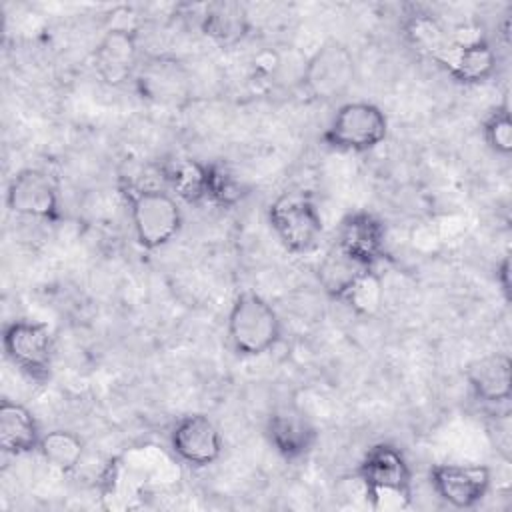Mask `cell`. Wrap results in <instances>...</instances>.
I'll list each match as a JSON object with an SVG mask.
<instances>
[{
	"label": "cell",
	"mask_w": 512,
	"mask_h": 512,
	"mask_svg": "<svg viewBox=\"0 0 512 512\" xmlns=\"http://www.w3.org/2000/svg\"><path fill=\"white\" fill-rule=\"evenodd\" d=\"M356 78V62L350 48L338 40L324 42L306 62L302 88L318 102L344 96Z\"/></svg>",
	"instance_id": "obj_7"
},
{
	"label": "cell",
	"mask_w": 512,
	"mask_h": 512,
	"mask_svg": "<svg viewBox=\"0 0 512 512\" xmlns=\"http://www.w3.org/2000/svg\"><path fill=\"white\" fill-rule=\"evenodd\" d=\"M92 64L96 74L110 86H118L134 78L140 66L136 32L128 28H110L96 44Z\"/></svg>",
	"instance_id": "obj_15"
},
{
	"label": "cell",
	"mask_w": 512,
	"mask_h": 512,
	"mask_svg": "<svg viewBox=\"0 0 512 512\" xmlns=\"http://www.w3.org/2000/svg\"><path fill=\"white\" fill-rule=\"evenodd\" d=\"M38 420L24 404L2 400L0 404V446L6 454L24 456L40 446Z\"/></svg>",
	"instance_id": "obj_19"
},
{
	"label": "cell",
	"mask_w": 512,
	"mask_h": 512,
	"mask_svg": "<svg viewBox=\"0 0 512 512\" xmlns=\"http://www.w3.org/2000/svg\"><path fill=\"white\" fill-rule=\"evenodd\" d=\"M388 134V118L380 106L368 100H352L338 106L322 134L326 146L342 152H370Z\"/></svg>",
	"instance_id": "obj_5"
},
{
	"label": "cell",
	"mask_w": 512,
	"mask_h": 512,
	"mask_svg": "<svg viewBox=\"0 0 512 512\" xmlns=\"http://www.w3.org/2000/svg\"><path fill=\"white\" fill-rule=\"evenodd\" d=\"M172 454L194 468H206L222 456L224 440L218 426L206 414H186L170 430Z\"/></svg>",
	"instance_id": "obj_10"
},
{
	"label": "cell",
	"mask_w": 512,
	"mask_h": 512,
	"mask_svg": "<svg viewBox=\"0 0 512 512\" xmlns=\"http://www.w3.org/2000/svg\"><path fill=\"white\" fill-rule=\"evenodd\" d=\"M198 24L202 34L222 48L240 44L246 40L252 28L248 8L234 0L208 2L202 8Z\"/></svg>",
	"instance_id": "obj_16"
},
{
	"label": "cell",
	"mask_w": 512,
	"mask_h": 512,
	"mask_svg": "<svg viewBox=\"0 0 512 512\" xmlns=\"http://www.w3.org/2000/svg\"><path fill=\"white\" fill-rule=\"evenodd\" d=\"M404 32H406V38L410 42V46L428 56L430 60L446 46V42L450 40V32L444 30V26L430 14H412L408 20H406V26H404Z\"/></svg>",
	"instance_id": "obj_22"
},
{
	"label": "cell",
	"mask_w": 512,
	"mask_h": 512,
	"mask_svg": "<svg viewBox=\"0 0 512 512\" xmlns=\"http://www.w3.org/2000/svg\"><path fill=\"white\" fill-rule=\"evenodd\" d=\"M130 222L136 242L144 250H158L170 244L182 228V210L174 194L156 186L124 184Z\"/></svg>",
	"instance_id": "obj_2"
},
{
	"label": "cell",
	"mask_w": 512,
	"mask_h": 512,
	"mask_svg": "<svg viewBox=\"0 0 512 512\" xmlns=\"http://www.w3.org/2000/svg\"><path fill=\"white\" fill-rule=\"evenodd\" d=\"M434 494L452 508L468 510L478 506L492 486V470L482 464H434L430 468Z\"/></svg>",
	"instance_id": "obj_9"
},
{
	"label": "cell",
	"mask_w": 512,
	"mask_h": 512,
	"mask_svg": "<svg viewBox=\"0 0 512 512\" xmlns=\"http://www.w3.org/2000/svg\"><path fill=\"white\" fill-rule=\"evenodd\" d=\"M482 136L486 146L500 156L512 152V118L506 104L496 106L482 122Z\"/></svg>",
	"instance_id": "obj_25"
},
{
	"label": "cell",
	"mask_w": 512,
	"mask_h": 512,
	"mask_svg": "<svg viewBox=\"0 0 512 512\" xmlns=\"http://www.w3.org/2000/svg\"><path fill=\"white\" fill-rule=\"evenodd\" d=\"M6 206L20 218L54 222L60 218L58 186L44 170L24 168L8 182Z\"/></svg>",
	"instance_id": "obj_8"
},
{
	"label": "cell",
	"mask_w": 512,
	"mask_h": 512,
	"mask_svg": "<svg viewBox=\"0 0 512 512\" xmlns=\"http://www.w3.org/2000/svg\"><path fill=\"white\" fill-rule=\"evenodd\" d=\"M2 348L6 358L30 382L44 384L52 376L54 336L48 324L38 320H12L4 326Z\"/></svg>",
	"instance_id": "obj_6"
},
{
	"label": "cell",
	"mask_w": 512,
	"mask_h": 512,
	"mask_svg": "<svg viewBox=\"0 0 512 512\" xmlns=\"http://www.w3.org/2000/svg\"><path fill=\"white\" fill-rule=\"evenodd\" d=\"M370 268H362L352 258H348L336 244H332L316 268V278L322 290L334 298L342 300L348 288L356 282V278Z\"/></svg>",
	"instance_id": "obj_20"
},
{
	"label": "cell",
	"mask_w": 512,
	"mask_h": 512,
	"mask_svg": "<svg viewBox=\"0 0 512 512\" xmlns=\"http://www.w3.org/2000/svg\"><path fill=\"white\" fill-rule=\"evenodd\" d=\"M264 434L270 446L286 460H298L310 454L318 442V428L294 406H280L266 418Z\"/></svg>",
	"instance_id": "obj_14"
},
{
	"label": "cell",
	"mask_w": 512,
	"mask_h": 512,
	"mask_svg": "<svg viewBox=\"0 0 512 512\" xmlns=\"http://www.w3.org/2000/svg\"><path fill=\"white\" fill-rule=\"evenodd\" d=\"M268 224L280 244L292 254H306L318 246L322 214L306 190H286L268 206Z\"/></svg>",
	"instance_id": "obj_4"
},
{
	"label": "cell",
	"mask_w": 512,
	"mask_h": 512,
	"mask_svg": "<svg viewBox=\"0 0 512 512\" xmlns=\"http://www.w3.org/2000/svg\"><path fill=\"white\" fill-rule=\"evenodd\" d=\"M246 194V188L226 164L208 162V202L220 208L236 206Z\"/></svg>",
	"instance_id": "obj_23"
},
{
	"label": "cell",
	"mask_w": 512,
	"mask_h": 512,
	"mask_svg": "<svg viewBox=\"0 0 512 512\" xmlns=\"http://www.w3.org/2000/svg\"><path fill=\"white\" fill-rule=\"evenodd\" d=\"M356 478L374 510H402L412 502V468L396 444L370 446L356 468Z\"/></svg>",
	"instance_id": "obj_1"
},
{
	"label": "cell",
	"mask_w": 512,
	"mask_h": 512,
	"mask_svg": "<svg viewBox=\"0 0 512 512\" xmlns=\"http://www.w3.org/2000/svg\"><path fill=\"white\" fill-rule=\"evenodd\" d=\"M432 60L460 84H482L496 70V52L484 36L474 40H456L450 36Z\"/></svg>",
	"instance_id": "obj_12"
},
{
	"label": "cell",
	"mask_w": 512,
	"mask_h": 512,
	"mask_svg": "<svg viewBox=\"0 0 512 512\" xmlns=\"http://www.w3.org/2000/svg\"><path fill=\"white\" fill-rule=\"evenodd\" d=\"M510 416L500 414L496 416L494 430H496V450L504 456V460H510V446H512V436H510Z\"/></svg>",
	"instance_id": "obj_26"
},
{
	"label": "cell",
	"mask_w": 512,
	"mask_h": 512,
	"mask_svg": "<svg viewBox=\"0 0 512 512\" xmlns=\"http://www.w3.org/2000/svg\"><path fill=\"white\" fill-rule=\"evenodd\" d=\"M136 90L156 104H178L188 96L190 76L174 56H150L140 62L134 74Z\"/></svg>",
	"instance_id": "obj_13"
},
{
	"label": "cell",
	"mask_w": 512,
	"mask_h": 512,
	"mask_svg": "<svg viewBox=\"0 0 512 512\" xmlns=\"http://www.w3.org/2000/svg\"><path fill=\"white\" fill-rule=\"evenodd\" d=\"M474 396L486 404H504L512 392V362L504 352H494L474 360L466 370Z\"/></svg>",
	"instance_id": "obj_17"
},
{
	"label": "cell",
	"mask_w": 512,
	"mask_h": 512,
	"mask_svg": "<svg viewBox=\"0 0 512 512\" xmlns=\"http://www.w3.org/2000/svg\"><path fill=\"white\" fill-rule=\"evenodd\" d=\"M38 452L52 468L66 474V472L76 470V466L80 464V460L84 456V442L78 434H74L70 430L56 428V430L42 434Z\"/></svg>",
	"instance_id": "obj_21"
},
{
	"label": "cell",
	"mask_w": 512,
	"mask_h": 512,
	"mask_svg": "<svg viewBox=\"0 0 512 512\" xmlns=\"http://www.w3.org/2000/svg\"><path fill=\"white\" fill-rule=\"evenodd\" d=\"M382 298H384L382 278L376 272V268H370V270H364L356 278V282L348 288V292L344 294V298L340 302H344L356 314L370 316V314L378 312Z\"/></svg>",
	"instance_id": "obj_24"
},
{
	"label": "cell",
	"mask_w": 512,
	"mask_h": 512,
	"mask_svg": "<svg viewBox=\"0 0 512 512\" xmlns=\"http://www.w3.org/2000/svg\"><path fill=\"white\" fill-rule=\"evenodd\" d=\"M158 174L166 190L186 204H200L208 200V162L176 156L158 166Z\"/></svg>",
	"instance_id": "obj_18"
},
{
	"label": "cell",
	"mask_w": 512,
	"mask_h": 512,
	"mask_svg": "<svg viewBox=\"0 0 512 512\" xmlns=\"http://www.w3.org/2000/svg\"><path fill=\"white\" fill-rule=\"evenodd\" d=\"M226 332L238 356L256 358L276 348L282 338V320L266 298L254 290H244L230 306Z\"/></svg>",
	"instance_id": "obj_3"
},
{
	"label": "cell",
	"mask_w": 512,
	"mask_h": 512,
	"mask_svg": "<svg viewBox=\"0 0 512 512\" xmlns=\"http://www.w3.org/2000/svg\"><path fill=\"white\" fill-rule=\"evenodd\" d=\"M334 244L362 268H376L386 252V224L374 212L354 210L340 220Z\"/></svg>",
	"instance_id": "obj_11"
},
{
	"label": "cell",
	"mask_w": 512,
	"mask_h": 512,
	"mask_svg": "<svg viewBox=\"0 0 512 512\" xmlns=\"http://www.w3.org/2000/svg\"><path fill=\"white\" fill-rule=\"evenodd\" d=\"M496 282L500 284L504 298L510 300V260H508V256H504L502 262L496 266Z\"/></svg>",
	"instance_id": "obj_27"
}]
</instances>
